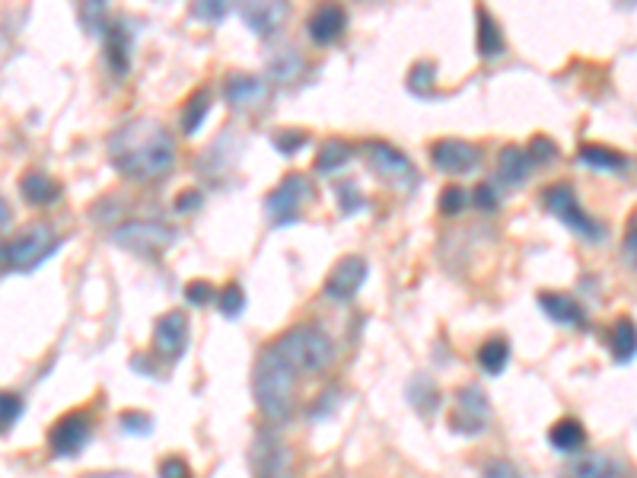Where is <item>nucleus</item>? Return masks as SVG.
Masks as SVG:
<instances>
[{
  "mask_svg": "<svg viewBox=\"0 0 637 478\" xmlns=\"http://www.w3.org/2000/svg\"><path fill=\"white\" fill-rule=\"evenodd\" d=\"M609 348H612V357L618 364H628L631 357L637 354V326H634V319L622 316L612 326L609 332Z\"/></svg>",
  "mask_w": 637,
  "mask_h": 478,
  "instance_id": "nucleus-24",
  "label": "nucleus"
},
{
  "mask_svg": "<svg viewBox=\"0 0 637 478\" xmlns=\"http://www.w3.org/2000/svg\"><path fill=\"white\" fill-rule=\"evenodd\" d=\"M408 402L418 408V412L430 415V412H437L440 408V389L430 383L427 377H415L408 383Z\"/></svg>",
  "mask_w": 637,
  "mask_h": 478,
  "instance_id": "nucleus-28",
  "label": "nucleus"
},
{
  "mask_svg": "<svg viewBox=\"0 0 637 478\" xmlns=\"http://www.w3.org/2000/svg\"><path fill=\"white\" fill-rule=\"evenodd\" d=\"M430 163L446 176H466L481 163V147L459 138H440L430 147Z\"/></svg>",
  "mask_w": 637,
  "mask_h": 478,
  "instance_id": "nucleus-10",
  "label": "nucleus"
},
{
  "mask_svg": "<svg viewBox=\"0 0 637 478\" xmlns=\"http://www.w3.org/2000/svg\"><path fill=\"white\" fill-rule=\"evenodd\" d=\"M284 4H243V20L255 36H271L278 23L284 20Z\"/></svg>",
  "mask_w": 637,
  "mask_h": 478,
  "instance_id": "nucleus-22",
  "label": "nucleus"
},
{
  "mask_svg": "<svg viewBox=\"0 0 637 478\" xmlns=\"http://www.w3.org/2000/svg\"><path fill=\"white\" fill-rule=\"evenodd\" d=\"M532 169V160L526 147L520 144H507L501 150V157H497V179H501L504 185H520Z\"/></svg>",
  "mask_w": 637,
  "mask_h": 478,
  "instance_id": "nucleus-20",
  "label": "nucleus"
},
{
  "mask_svg": "<svg viewBox=\"0 0 637 478\" xmlns=\"http://www.w3.org/2000/svg\"><path fill=\"white\" fill-rule=\"evenodd\" d=\"M622 252L625 259L637 268V208L631 211L628 224H625V239H622Z\"/></svg>",
  "mask_w": 637,
  "mask_h": 478,
  "instance_id": "nucleus-38",
  "label": "nucleus"
},
{
  "mask_svg": "<svg viewBox=\"0 0 637 478\" xmlns=\"http://www.w3.org/2000/svg\"><path fill=\"white\" fill-rule=\"evenodd\" d=\"M577 160L587 163L593 169H606V173H618V169L628 166V157L625 153H618L606 144H580L577 150Z\"/></svg>",
  "mask_w": 637,
  "mask_h": 478,
  "instance_id": "nucleus-23",
  "label": "nucleus"
},
{
  "mask_svg": "<svg viewBox=\"0 0 637 478\" xmlns=\"http://www.w3.org/2000/svg\"><path fill=\"white\" fill-rule=\"evenodd\" d=\"M157 475H160V478H195V475H192V466H188L182 456H163Z\"/></svg>",
  "mask_w": 637,
  "mask_h": 478,
  "instance_id": "nucleus-37",
  "label": "nucleus"
},
{
  "mask_svg": "<svg viewBox=\"0 0 637 478\" xmlns=\"http://www.w3.org/2000/svg\"><path fill=\"white\" fill-rule=\"evenodd\" d=\"M0 402H4V434H10V428L23 415V399L16 396V392H4V399Z\"/></svg>",
  "mask_w": 637,
  "mask_h": 478,
  "instance_id": "nucleus-40",
  "label": "nucleus"
},
{
  "mask_svg": "<svg viewBox=\"0 0 637 478\" xmlns=\"http://www.w3.org/2000/svg\"><path fill=\"white\" fill-rule=\"evenodd\" d=\"M351 144H344L338 138H329V141H322L319 147V157H316V169L319 173H335V169H341L344 163L351 160Z\"/></svg>",
  "mask_w": 637,
  "mask_h": 478,
  "instance_id": "nucleus-27",
  "label": "nucleus"
},
{
  "mask_svg": "<svg viewBox=\"0 0 637 478\" xmlns=\"http://www.w3.org/2000/svg\"><path fill=\"white\" fill-rule=\"evenodd\" d=\"M274 348L297 373H322L335 361V345L319 326H294L284 332Z\"/></svg>",
  "mask_w": 637,
  "mask_h": 478,
  "instance_id": "nucleus-3",
  "label": "nucleus"
},
{
  "mask_svg": "<svg viewBox=\"0 0 637 478\" xmlns=\"http://www.w3.org/2000/svg\"><path fill=\"white\" fill-rule=\"evenodd\" d=\"M485 478H523V475L510 463V459H491V463L485 466Z\"/></svg>",
  "mask_w": 637,
  "mask_h": 478,
  "instance_id": "nucleus-43",
  "label": "nucleus"
},
{
  "mask_svg": "<svg viewBox=\"0 0 637 478\" xmlns=\"http://www.w3.org/2000/svg\"><path fill=\"white\" fill-rule=\"evenodd\" d=\"M306 131L303 128H278L271 134V144H274V150L278 153H284V157H294L297 150H303L306 147Z\"/></svg>",
  "mask_w": 637,
  "mask_h": 478,
  "instance_id": "nucleus-32",
  "label": "nucleus"
},
{
  "mask_svg": "<svg viewBox=\"0 0 637 478\" xmlns=\"http://www.w3.org/2000/svg\"><path fill=\"white\" fill-rule=\"evenodd\" d=\"M434 80H437V64L434 61H418L415 67L408 71V90L421 96V99H434Z\"/></svg>",
  "mask_w": 637,
  "mask_h": 478,
  "instance_id": "nucleus-29",
  "label": "nucleus"
},
{
  "mask_svg": "<svg viewBox=\"0 0 637 478\" xmlns=\"http://www.w3.org/2000/svg\"><path fill=\"white\" fill-rule=\"evenodd\" d=\"M223 96H227V102H230L233 109H249V106H255V102L265 96V80H258L252 74L233 71L227 80H223Z\"/></svg>",
  "mask_w": 637,
  "mask_h": 478,
  "instance_id": "nucleus-17",
  "label": "nucleus"
},
{
  "mask_svg": "<svg viewBox=\"0 0 637 478\" xmlns=\"http://www.w3.org/2000/svg\"><path fill=\"white\" fill-rule=\"evenodd\" d=\"M475 20H478V55L491 61V58H501L504 55V32H501V23L494 20V16L488 13V7H475Z\"/></svg>",
  "mask_w": 637,
  "mask_h": 478,
  "instance_id": "nucleus-19",
  "label": "nucleus"
},
{
  "mask_svg": "<svg viewBox=\"0 0 637 478\" xmlns=\"http://www.w3.org/2000/svg\"><path fill=\"white\" fill-rule=\"evenodd\" d=\"M176 230L160 224V220H128V224L112 230V243L125 252L141 255V259H160L172 246Z\"/></svg>",
  "mask_w": 637,
  "mask_h": 478,
  "instance_id": "nucleus-6",
  "label": "nucleus"
},
{
  "mask_svg": "<svg viewBox=\"0 0 637 478\" xmlns=\"http://www.w3.org/2000/svg\"><path fill=\"white\" fill-rule=\"evenodd\" d=\"M106 58H109V67L118 74V77H125L131 71V48H134V36H131V29L122 23V20H112L106 26Z\"/></svg>",
  "mask_w": 637,
  "mask_h": 478,
  "instance_id": "nucleus-16",
  "label": "nucleus"
},
{
  "mask_svg": "<svg viewBox=\"0 0 637 478\" xmlns=\"http://www.w3.org/2000/svg\"><path fill=\"white\" fill-rule=\"evenodd\" d=\"M109 163L115 166V173L134 182L160 179L176 163V141L157 118H131L112 131Z\"/></svg>",
  "mask_w": 637,
  "mask_h": 478,
  "instance_id": "nucleus-1",
  "label": "nucleus"
},
{
  "mask_svg": "<svg viewBox=\"0 0 637 478\" xmlns=\"http://www.w3.org/2000/svg\"><path fill=\"white\" fill-rule=\"evenodd\" d=\"M93 437V424L83 412H71L58 418L48 431V447L55 456H77Z\"/></svg>",
  "mask_w": 637,
  "mask_h": 478,
  "instance_id": "nucleus-11",
  "label": "nucleus"
},
{
  "mask_svg": "<svg viewBox=\"0 0 637 478\" xmlns=\"http://www.w3.org/2000/svg\"><path fill=\"white\" fill-rule=\"evenodd\" d=\"M122 428L131 431V434H150L153 431V418L141 415V412H125L122 415Z\"/></svg>",
  "mask_w": 637,
  "mask_h": 478,
  "instance_id": "nucleus-42",
  "label": "nucleus"
},
{
  "mask_svg": "<svg viewBox=\"0 0 637 478\" xmlns=\"http://www.w3.org/2000/svg\"><path fill=\"white\" fill-rule=\"evenodd\" d=\"M539 306L548 319L561 322V326H577V329L587 326V310H583L571 294H561V290H539Z\"/></svg>",
  "mask_w": 637,
  "mask_h": 478,
  "instance_id": "nucleus-15",
  "label": "nucleus"
},
{
  "mask_svg": "<svg viewBox=\"0 0 637 478\" xmlns=\"http://www.w3.org/2000/svg\"><path fill=\"white\" fill-rule=\"evenodd\" d=\"M571 478H618V466L609 456H590L583 459V463H577Z\"/></svg>",
  "mask_w": 637,
  "mask_h": 478,
  "instance_id": "nucleus-30",
  "label": "nucleus"
},
{
  "mask_svg": "<svg viewBox=\"0 0 637 478\" xmlns=\"http://www.w3.org/2000/svg\"><path fill=\"white\" fill-rule=\"evenodd\" d=\"M20 195L36 204V208H45V204H55L61 198V185L51 179L48 173H39V169H29V173L20 176Z\"/></svg>",
  "mask_w": 637,
  "mask_h": 478,
  "instance_id": "nucleus-18",
  "label": "nucleus"
},
{
  "mask_svg": "<svg viewBox=\"0 0 637 478\" xmlns=\"http://www.w3.org/2000/svg\"><path fill=\"white\" fill-rule=\"evenodd\" d=\"M188 348V319L182 310H172L166 316L157 319V326H153V351H157L163 361L176 364L179 357Z\"/></svg>",
  "mask_w": 637,
  "mask_h": 478,
  "instance_id": "nucleus-13",
  "label": "nucleus"
},
{
  "mask_svg": "<svg viewBox=\"0 0 637 478\" xmlns=\"http://www.w3.org/2000/svg\"><path fill=\"white\" fill-rule=\"evenodd\" d=\"M265 443H268V453H265V456L252 453V459H255V472L268 478V475H278V472L284 469V459H287V453H284V450L278 447V443L271 440V437H268Z\"/></svg>",
  "mask_w": 637,
  "mask_h": 478,
  "instance_id": "nucleus-33",
  "label": "nucleus"
},
{
  "mask_svg": "<svg viewBox=\"0 0 637 478\" xmlns=\"http://www.w3.org/2000/svg\"><path fill=\"white\" fill-rule=\"evenodd\" d=\"M367 259L364 255H344V259L329 271V278H325L322 290H325V297H332V300H351L360 287H364L367 281Z\"/></svg>",
  "mask_w": 637,
  "mask_h": 478,
  "instance_id": "nucleus-12",
  "label": "nucleus"
},
{
  "mask_svg": "<svg viewBox=\"0 0 637 478\" xmlns=\"http://www.w3.org/2000/svg\"><path fill=\"white\" fill-rule=\"evenodd\" d=\"M294 367H290L278 348L262 351L252 370V396L262 408V415L271 421H284L294 408Z\"/></svg>",
  "mask_w": 637,
  "mask_h": 478,
  "instance_id": "nucleus-2",
  "label": "nucleus"
},
{
  "mask_svg": "<svg viewBox=\"0 0 637 478\" xmlns=\"http://www.w3.org/2000/svg\"><path fill=\"white\" fill-rule=\"evenodd\" d=\"M61 246V236L48 224H32L20 236L4 243V268L7 275H26V271L39 268L48 255H55Z\"/></svg>",
  "mask_w": 637,
  "mask_h": 478,
  "instance_id": "nucleus-4",
  "label": "nucleus"
},
{
  "mask_svg": "<svg viewBox=\"0 0 637 478\" xmlns=\"http://www.w3.org/2000/svg\"><path fill=\"white\" fill-rule=\"evenodd\" d=\"M472 204H478L481 211H497V204H501V198H497L494 182H481L478 189L472 192Z\"/></svg>",
  "mask_w": 637,
  "mask_h": 478,
  "instance_id": "nucleus-39",
  "label": "nucleus"
},
{
  "mask_svg": "<svg viewBox=\"0 0 637 478\" xmlns=\"http://www.w3.org/2000/svg\"><path fill=\"white\" fill-rule=\"evenodd\" d=\"M309 195V182L306 176L294 173V176H284L265 198V214L274 227H287V224H297L300 220V204Z\"/></svg>",
  "mask_w": 637,
  "mask_h": 478,
  "instance_id": "nucleus-9",
  "label": "nucleus"
},
{
  "mask_svg": "<svg viewBox=\"0 0 637 478\" xmlns=\"http://www.w3.org/2000/svg\"><path fill=\"white\" fill-rule=\"evenodd\" d=\"M542 204H545L548 214H555L567 230L577 233L580 239H587V243H599V239L606 236V227H602L596 217H590L587 211L580 208V201H577L574 189L567 182L548 185V189L542 192Z\"/></svg>",
  "mask_w": 637,
  "mask_h": 478,
  "instance_id": "nucleus-5",
  "label": "nucleus"
},
{
  "mask_svg": "<svg viewBox=\"0 0 637 478\" xmlns=\"http://www.w3.org/2000/svg\"><path fill=\"white\" fill-rule=\"evenodd\" d=\"M491 421V402H488V392L481 389L478 383L469 386H459L456 392V402H453V412H450V428L456 434H478L485 431Z\"/></svg>",
  "mask_w": 637,
  "mask_h": 478,
  "instance_id": "nucleus-8",
  "label": "nucleus"
},
{
  "mask_svg": "<svg viewBox=\"0 0 637 478\" xmlns=\"http://www.w3.org/2000/svg\"><path fill=\"white\" fill-rule=\"evenodd\" d=\"M526 153H529L532 163H548V160L558 157V147H555V141H548L545 134H536V138L529 141Z\"/></svg>",
  "mask_w": 637,
  "mask_h": 478,
  "instance_id": "nucleus-36",
  "label": "nucleus"
},
{
  "mask_svg": "<svg viewBox=\"0 0 637 478\" xmlns=\"http://www.w3.org/2000/svg\"><path fill=\"white\" fill-rule=\"evenodd\" d=\"M211 102H214V93L208 87L195 90L192 96L185 99V106H182V131L188 134V138L198 134V128L204 125V118H208V112H211Z\"/></svg>",
  "mask_w": 637,
  "mask_h": 478,
  "instance_id": "nucleus-25",
  "label": "nucleus"
},
{
  "mask_svg": "<svg viewBox=\"0 0 637 478\" xmlns=\"http://www.w3.org/2000/svg\"><path fill=\"white\" fill-rule=\"evenodd\" d=\"M344 26H348V13L338 4H322L306 20V32L316 45H332L344 32Z\"/></svg>",
  "mask_w": 637,
  "mask_h": 478,
  "instance_id": "nucleus-14",
  "label": "nucleus"
},
{
  "mask_svg": "<svg viewBox=\"0 0 637 478\" xmlns=\"http://www.w3.org/2000/svg\"><path fill=\"white\" fill-rule=\"evenodd\" d=\"M478 367L491 373V377H497V373L507 370V361H510V345L504 338H488L485 345L478 348Z\"/></svg>",
  "mask_w": 637,
  "mask_h": 478,
  "instance_id": "nucleus-26",
  "label": "nucleus"
},
{
  "mask_svg": "<svg viewBox=\"0 0 637 478\" xmlns=\"http://www.w3.org/2000/svg\"><path fill=\"white\" fill-rule=\"evenodd\" d=\"M335 195H338V208L341 214H357L360 208H364V195H360L357 182L354 179H344V182H335Z\"/></svg>",
  "mask_w": 637,
  "mask_h": 478,
  "instance_id": "nucleus-34",
  "label": "nucleus"
},
{
  "mask_svg": "<svg viewBox=\"0 0 637 478\" xmlns=\"http://www.w3.org/2000/svg\"><path fill=\"white\" fill-rule=\"evenodd\" d=\"M198 204H201V192H198V189H182V192L176 195V211H179V214L195 211Z\"/></svg>",
  "mask_w": 637,
  "mask_h": 478,
  "instance_id": "nucleus-45",
  "label": "nucleus"
},
{
  "mask_svg": "<svg viewBox=\"0 0 637 478\" xmlns=\"http://www.w3.org/2000/svg\"><path fill=\"white\" fill-rule=\"evenodd\" d=\"M548 443L558 453H577L587 447V431L577 418H558L552 428H548Z\"/></svg>",
  "mask_w": 637,
  "mask_h": 478,
  "instance_id": "nucleus-21",
  "label": "nucleus"
},
{
  "mask_svg": "<svg viewBox=\"0 0 637 478\" xmlns=\"http://www.w3.org/2000/svg\"><path fill=\"white\" fill-rule=\"evenodd\" d=\"M472 195L466 189H459V185H446V189L440 192V214L443 217H456L469 208Z\"/></svg>",
  "mask_w": 637,
  "mask_h": 478,
  "instance_id": "nucleus-35",
  "label": "nucleus"
},
{
  "mask_svg": "<svg viewBox=\"0 0 637 478\" xmlns=\"http://www.w3.org/2000/svg\"><path fill=\"white\" fill-rule=\"evenodd\" d=\"M217 310L227 316V319H236L239 313L246 310V294H243V287H239L236 281H230L227 287L217 294Z\"/></svg>",
  "mask_w": 637,
  "mask_h": 478,
  "instance_id": "nucleus-31",
  "label": "nucleus"
},
{
  "mask_svg": "<svg viewBox=\"0 0 637 478\" xmlns=\"http://www.w3.org/2000/svg\"><path fill=\"white\" fill-rule=\"evenodd\" d=\"M185 300L192 303V306L211 303V300H214V287H211L208 281H188V287H185Z\"/></svg>",
  "mask_w": 637,
  "mask_h": 478,
  "instance_id": "nucleus-41",
  "label": "nucleus"
},
{
  "mask_svg": "<svg viewBox=\"0 0 637 478\" xmlns=\"http://www.w3.org/2000/svg\"><path fill=\"white\" fill-rule=\"evenodd\" d=\"M198 20H211V23H217V20H223V16H227V4H214V0H201V4H195V10H192Z\"/></svg>",
  "mask_w": 637,
  "mask_h": 478,
  "instance_id": "nucleus-44",
  "label": "nucleus"
},
{
  "mask_svg": "<svg viewBox=\"0 0 637 478\" xmlns=\"http://www.w3.org/2000/svg\"><path fill=\"white\" fill-rule=\"evenodd\" d=\"M364 153H367V166L386 185H395V189H402V192H411L418 185V169L399 147H392L386 141H367Z\"/></svg>",
  "mask_w": 637,
  "mask_h": 478,
  "instance_id": "nucleus-7",
  "label": "nucleus"
}]
</instances>
